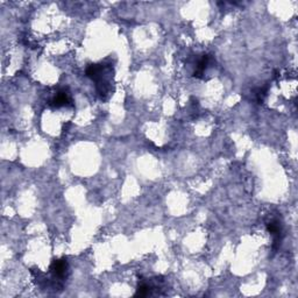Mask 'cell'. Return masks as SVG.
Returning <instances> with one entry per match:
<instances>
[{"instance_id":"6da1fadb","label":"cell","mask_w":298,"mask_h":298,"mask_svg":"<svg viewBox=\"0 0 298 298\" xmlns=\"http://www.w3.org/2000/svg\"><path fill=\"white\" fill-rule=\"evenodd\" d=\"M86 76L96 83V90L102 99H106L112 91L113 68L110 64H90L86 68Z\"/></svg>"},{"instance_id":"7a4b0ae2","label":"cell","mask_w":298,"mask_h":298,"mask_svg":"<svg viewBox=\"0 0 298 298\" xmlns=\"http://www.w3.org/2000/svg\"><path fill=\"white\" fill-rule=\"evenodd\" d=\"M266 225L268 232L272 235V238H274V245H272V248L277 250L281 245V241H282L283 237L282 222L280 221L279 218H270V220L267 221Z\"/></svg>"},{"instance_id":"3957f363","label":"cell","mask_w":298,"mask_h":298,"mask_svg":"<svg viewBox=\"0 0 298 298\" xmlns=\"http://www.w3.org/2000/svg\"><path fill=\"white\" fill-rule=\"evenodd\" d=\"M213 63V59L210 55H203L194 63V69L192 76L196 78H204L205 71L210 68V65Z\"/></svg>"},{"instance_id":"277c9868","label":"cell","mask_w":298,"mask_h":298,"mask_svg":"<svg viewBox=\"0 0 298 298\" xmlns=\"http://www.w3.org/2000/svg\"><path fill=\"white\" fill-rule=\"evenodd\" d=\"M53 107H56V109H60L62 106H67V105H72V101L71 97L68 91L65 90H61L57 92L55 97L52 99V102L49 103Z\"/></svg>"}]
</instances>
